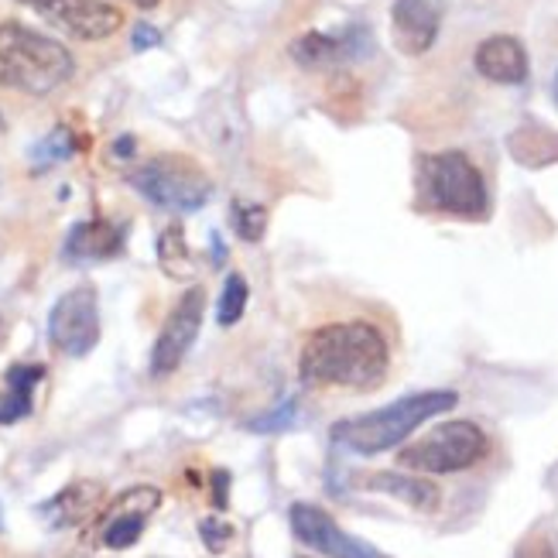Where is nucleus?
<instances>
[{
    "instance_id": "5701e85b",
    "label": "nucleus",
    "mask_w": 558,
    "mask_h": 558,
    "mask_svg": "<svg viewBox=\"0 0 558 558\" xmlns=\"http://www.w3.org/2000/svg\"><path fill=\"white\" fill-rule=\"evenodd\" d=\"M233 230L236 236H244L247 244H257L268 230V209L257 203H233Z\"/></svg>"
},
{
    "instance_id": "4be33fe9",
    "label": "nucleus",
    "mask_w": 558,
    "mask_h": 558,
    "mask_svg": "<svg viewBox=\"0 0 558 558\" xmlns=\"http://www.w3.org/2000/svg\"><path fill=\"white\" fill-rule=\"evenodd\" d=\"M65 158H72V134H69V128H56L52 134H48L45 141H38L35 148H32L35 168H52V165H59Z\"/></svg>"
},
{
    "instance_id": "a211bd4d",
    "label": "nucleus",
    "mask_w": 558,
    "mask_h": 558,
    "mask_svg": "<svg viewBox=\"0 0 558 558\" xmlns=\"http://www.w3.org/2000/svg\"><path fill=\"white\" fill-rule=\"evenodd\" d=\"M507 148H511V155L521 165L542 168V165L558 161V134L548 128H538V124H524L521 131H514L511 137H507Z\"/></svg>"
},
{
    "instance_id": "2eb2a0df",
    "label": "nucleus",
    "mask_w": 558,
    "mask_h": 558,
    "mask_svg": "<svg viewBox=\"0 0 558 558\" xmlns=\"http://www.w3.org/2000/svg\"><path fill=\"white\" fill-rule=\"evenodd\" d=\"M104 487L93 480H80V483H69L62 494H56L48 504H41V518L52 524V527H72V524H83L96 507H100Z\"/></svg>"
},
{
    "instance_id": "9d476101",
    "label": "nucleus",
    "mask_w": 558,
    "mask_h": 558,
    "mask_svg": "<svg viewBox=\"0 0 558 558\" xmlns=\"http://www.w3.org/2000/svg\"><path fill=\"white\" fill-rule=\"evenodd\" d=\"M288 521L302 545L323 551L329 558H384L371 545H363L360 538L347 535L326 511H319V507H312V504H295L288 511Z\"/></svg>"
},
{
    "instance_id": "f8f14e48",
    "label": "nucleus",
    "mask_w": 558,
    "mask_h": 558,
    "mask_svg": "<svg viewBox=\"0 0 558 558\" xmlns=\"http://www.w3.org/2000/svg\"><path fill=\"white\" fill-rule=\"evenodd\" d=\"M442 28V0H398L391 11L395 45L404 56H425Z\"/></svg>"
},
{
    "instance_id": "6ab92c4d",
    "label": "nucleus",
    "mask_w": 558,
    "mask_h": 558,
    "mask_svg": "<svg viewBox=\"0 0 558 558\" xmlns=\"http://www.w3.org/2000/svg\"><path fill=\"white\" fill-rule=\"evenodd\" d=\"M347 56H350L347 38H332V35H319V32H308L291 45V59H295L302 69H326V65L343 62Z\"/></svg>"
},
{
    "instance_id": "c756f323",
    "label": "nucleus",
    "mask_w": 558,
    "mask_h": 558,
    "mask_svg": "<svg viewBox=\"0 0 558 558\" xmlns=\"http://www.w3.org/2000/svg\"><path fill=\"white\" fill-rule=\"evenodd\" d=\"M0 531H4V514H0Z\"/></svg>"
},
{
    "instance_id": "423d86ee",
    "label": "nucleus",
    "mask_w": 558,
    "mask_h": 558,
    "mask_svg": "<svg viewBox=\"0 0 558 558\" xmlns=\"http://www.w3.org/2000/svg\"><path fill=\"white\" fill-rule=\"evenodd\" d=\"M128 182L148 203L172 213H196L213 196L209 175L185 155H158L144 161L128 175Z\"/></svg>"
},
{
    "instance_id": "7c9ffc66",
    "label": "nucleus",
    "mask_w": 558,
    "mask_h": 558,
    "mask_svg": "<svg viewBox=\"0 0 558 558\" xmlns=\"http://www.w3.org/2000/svg\"><path fill=\"white\" fill-rule=\"evenodd\" d=\"M0 339H4V323H0Z\"/></svg>"
},
{
    "instance_id": "a878e982",
    "label": "nucleus",
    "mask_w": 558,
    "mask_h": 558,
    "mask_svg": "<svg viewBox=\"0 0 558 558\" xmlns=\"http://www.w3.org/2000/svg\"><path fill=\"white\" fill-rule=\"evenodd\" d=\"M161 41V35L151 28V24H137V28H134V48H137V52H144V48H155Z\"/></svg>"
},
{
    "instance_id": "dca6fc26",
    "label": "nucleus",
    "mask_w": 558,
    "mask_h": 558,
    "mask_svg": "<svg viewBox=\"0 0 558 558\" xmlns=\"http://www.w3.org/2000/svg\"><path fill=\"white\" fill-rule=\"evenodd\" d=\"M363 487L395 497V500L408 504L411 511H422V514H435L442 504V494L435 483H428L422 476H408V473H374V476H367Z\"/></svg>"
},
{
    "instance_id": "ddd939ff",
    "label": "nucleus",
    "mask_w": 558,
    "mask_h": 558,
    "mask_svg": "<svg viewBox=\"0 0 558 558\" xmlns=\"http://www.w3.org/2000/svg\"><path fill=\"white\" fill-rule=\"evenodd\" d=\"M473 65L483 80L500 86H521L527 80V52L511 35H494L487 41H480Z\"/></svg>"
},
{
    "instance_id": "f257e3e1",
    "label": "nucleus",
    "mask_w": 558,
    "mask_h": 558,
    "mask_svg": "<svg viewBox=\"0 0 558 558\" xmlns=\"http://www.w3.org/2000/svg\"><path fill=\"white\" fill-rule=\"evenodd\" d=\"M391 371V339L367 315L332 319L312 329L299 353V374L305 387L336 391H374Z\"/></svg>"
},
{
    "instance_id": "39448f33",
    "label": "nucleus",
    "mask_w": 558,
    "mask_h": 558,
    "mask_svg": "<svg viewBox=\"0 0 558 558\" xmlns=\"http://www.w3.org/2000/svg\"><path fill=\"white\" fill-rule=\"evenodd\" d=\"M490 456V435L476 422H442L398 452V466L425 476L466 473Z\"/></svg>"
},
{
    "instance_id": "cd10ccee",
    "label": "nucleus",
    "mask_w": 558,
    "mask_h": 558,
    "mask_svg": "<svg viewBox=\"0 0 558 558\" xmlns=\"http://www.w3.org/2000/svg\"><path fill=\"white\" fill-rule=\"evenodd\" d=\"M518 558H555L551 545H524Z\"/></svg>"
},
{
    "instance_id": "9b49d317",
    "label": "nucleus",
    "mask_w": 558,
    "mask_h": 558,
    "mask_svg": "<svg viewBox=\"0 0 558 558\" xmlns=\"http://www.w3.org/2000/svg\"><path fill=\"white\" fill-rule=\"evenodd\" d=\"M158 504H161V494L155 487H134V490H128L107 511L100 542L107 548H113V551L131 548L141 538V531H144V524H148V518L158 511Z\"/></svg>"
},
{
    "instance_id": "1a4fd4ad",
    "label": "nucleus",
    "mask_w": 558,
    "mask_h": 558,
    "mask_svg": "<svg viewBox=\"0 0 558 558\" xmlns=\"http://www.w3.org/2000/svg\"><path fill=\"white\" fill-rule=\"evenodd\" d=\"M24 8L38 11L45 21H52L72 38L83 41H104L120 32L124 14L107 0H21Z\"/></svg>"
},
{
    "instance_id": "c85d7f7f",
    "label": "nucleus",
    "mask_w": 558,
    "mask_h": 558,
    "mask_svg": "<svg viewBox=\"0 0 558 558\" xmlns=\"http://www.w3.org/2000/svg\"><path fill=\"white\" fill-rule=\"evenodd\" d=\"M131 4H134V8H155L158 0H131Z\"/></svg>"
},
{
    "instance_id": "6e6552de",
    "label": "nucleus",
    "mask_w": 558,
    "mask_h": 558,
    "mask_svg": "<svg viewBox=\"0 0 558 558\" xmlns=\"http://www.w3.org/2000/svg\"><path fill=\"white\" fill-rule=\"evenodd\" d=\"M203 315H206V291L203 288L182 291V299L175 302L172 312H168V319L155 339V350H151L155 377H168L179 371V363L185 360L189 347L196 343V336L203 329Z\"/></svg>"
},
{
    "instance_id": "412c9836",
    "label": "nucleus",
    "mask_w": 558,
    "mask_h": 558,
    "mask_svg": "<svg viewBox=\"0 0 558 558\" xmlns=\"http://www.w3.org/2000/svg\"><path fill=\"white\" fill-rule=\"evenodd\" d=\"M247 278L244 275H230L223 284V295H220V308H216V319L220 326H236L244 319V308H247Z\"/></svg>"
},
{
    "instance_id": "b1692460",
    "label": "nucleus",
    "mask_w": 558,
    "mask_h": 558,
    "mask_svg": "<svg viewBox=\"0 0 558 558\" xmlns=\"http://www.w3.org/2000/svg\"><path fill=\"white\" fill-rule=\"evenodd\" d=\"M199 535H203V542H206V548L213 551V555H220V551H227L230 548V542H233V524H227V521H220V518H206V521H199Z\"/></svg>"
},
{
    "instance_id": "393cba45",
    "label": "nucleus",
    "mask_w": 558,
    "mask_h": 558,
    "mask_svg": "<svg viewBox=\"0 0 558 558\" xmlns=\"http://www.w3.org/2000/svg\"><path fill=\"white\" fill-rule=\"evenodd\" d=\"M295 401H284L275 415H264V418H257V422H251V428L254 432H281V428H288L291 422H295Z\"/></svg>"
},
{
    "instance_id": "4468645a",
    "label": "nucleus",
    "mask_w": 558,
    "mask_h": 558,
    "mask_svg": "<svg viewBox=\"0 0 558 558\" xmlns=\"http://www.w3.org/2000/svg\"><path fill=\"white\" fill-rule=\"evenodd\" d=\"M124 251V230L113 227L110 220H86L76 223L65 236V260H107Z\"/></svg>"
},
{
    "instance_id": "20e7f679",
    "label": "nucleus",
    "mask_w": 558,
    "mask_h": 558,
    "mask_svg": "<svg viewBox=\"0 0 558 558\" xmlns=\"http://www.w3.org/2000/svg\"><path fill=\"white\" fill-rule=\"evenodd\" d=\"M459 404L456 391H422V395H408L387 408H377L371 415L347 418L332 425V439L339 446H347L360 456H377L401 446L411 432L425 425L428 418L452 411Z\"/></svg>"
},
{
    "instance_id": "aec40b11",
    "label": "nucleus",
    "mask_w": 558,
    "mask_h": 558,
    "mask_svg": "<svg viewBox=\"0 0 558 558\" xmlns=\"http://www.w3.org/2000/svg\"><path fill=\"white\" fill-rule=\"evenodd\" d=\"M158 260H161V268H165L168 278H192V275H196V264H192L185 233H182L179 223H172L158 236Z\"/></svg>"
},
{
    "instance_id": "7ed1b4c3",
    "label": "nucleus",
    "mask_w": 558,
    "mask_h": 558,
    "mask_svg": "<svg viewBox=\"0 0 558 558\" xmlns=\"http://www.w3.org/2000/svg\"><path fill=\"white\" fill-rule=\"evenodd\" d=\"M76 62L56 38L17 21H0V86L28 96H48L72 80Z\"/></svg>"
},
{
    "instance_id": "f3484780",
    "label": "nucleus",
    "mask_w": 558,
    "mask_h": 558,
    "mask_svg": "<svg viewBox=\"0 0 558 558\" xmlns=\"http://www.w3.org/2000/svg\"><path fill=\"white\" fill-rule=\"evenodd\" d=\"M45 380L41 363H17L8 371V391L0 395V425H14L32 415V395L35 387Z\"/></svg>"
},
{
    "instance_id": "0eeeda50",
    "label": "nucleus",
    "mask_w": 558,
    "mask_h": 558,
    "mask_svg": "<svg viewBox=\"0 0 558 558\" xmlns=\"http://www.w3.org/2000/svg\"><path fill=\"white\" fill-rule=\"evenodd\" d=\"M48 339L65 356H86L100 343V299L93 284L65 291L48 315Z\"/></svg>"
},
{
    "instance_id": "bb28decb",
    "label": "nucleus",
    "mask_w": 558,
    "mask_h": 558,
    "mask_svg": "<svg viewBox=\"0 0 558 558\" xmlns=\"http://www.w3.org/2000/svg\"><path fill=\"white\" fill-rule=\"evenodd\" d=\"M227 483H230V476H227L223 470H216V473H213V487H216V507H227Z\"/></svg>"
},
{
    "instance_id": "f03ea898",
    "label": "nucleus",
    "mask_w": 558,
    "mask_h": 558,
    "mask_svg": "<svg viewBox=\"0 0 558 558\" xmlns=\"http://www.w3.org/2000/svg\"><path fill=\"white\" fill-rule=\"evenodd\" d=\"M418 206L425 213L480 223L490 216V192L480 165L466 151H435L418 158Z\"/></svg>"
}]
</instances>
